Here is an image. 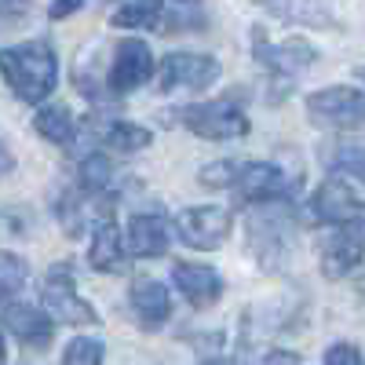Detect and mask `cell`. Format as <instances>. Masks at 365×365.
Segmentation results:
<instances>
[{
    "label": "cell",
    "mask_w": 365,
    "mask_h": 365,
    "mask_svg": "<svg viewBox=\"0 0 365 365\" xmlns=\"http://www.w3.org/2000/svg\"><path fill=\"white\" fill-rule=\"evenodd\" d=\"M0 73L22 103L41 106L58 84V58L48 41H22L0 48Z\"/></svg>",
    "instance_id": "6da1fadb"
},
{
    "label": "cell",
    "mask_w": 365,
    "mask_h": 365,
    "mask_svg": "<svg viewBox=\"0 0 365 365\" xmlns=\"http://www.w3.org/2000/svg\"><path fill=\"white\" fill-rule=\"evenodd\" d=\"M311 216L332 230L340 227H361L365 230V197L344 175H329L311 194Z\"/></svg>",
    "instance_id": "7a4b0ae2"
},
{
    "label": "cell",
    "mask_w": 365,
    "mask_h": 365,
    "mask_svg": "<svg viewBox=\"0 0 365 365\" xmlns=\"http://www.w3.org/2000/svg\"><path fill=\"white\" fill-rule=\"evenodd\" d=\"M179 125L201 135V139H245L249 135V117L245 110H237L230 99H212V103H190L179 110Z\"/></svg>",
    "instance_id": "3957f363"
},
{
    "label": "cell",
    "mask_w": 365,
    "mask_h": 365,
    "mask_svg": "<svg viewBox=\"0 0 365 365\" xmlns=\"http://www.w3.org/2000/svg\"><path fill=\"white\" fill-rule=\"evenodd\" d=\"M307 113L314 125L332 132H354L365 128V91L361 88H322L307 96Z\"/></svg>",
    "instance_id": "277c9868"
},
{
    "label": "cell",
    "mask_w": 365,
    "mask_h": 365,
    "mask_svg": "<svg viewBox=\"0 0 365 365\" xmlns=\"http://www.w3.org/2000/svg\"><path fill=\"white\" fill-rule=\"evenodd\" d=\"M41 299H44V314L51 322H66V325H96L99 322L96 307H91V303L77 292L70 267H51L48 270Z\"/></svg>",
    "instance_id": "5b68a950"
},
{
    "label": "cell",
    "mask_w": 365,
    "mask_h": 365,
    "mask_svg": "<svg viewBox=\"0 0 365 365\" xmlns=\"http://www.w3.org/2000/svg\"><path fill=\"white\" fill-rule=\"evenodd\" d=\"M230 212L220 205H197V208H182L175 216V234L187 249L197 252H216L223 241L230 237Z\"/></svg>",
    "instance_id": "8992f818"
},
{
    "label": "cell",
    "mask_w": 365,
    "mask_h": 365,
    "mask_svg": "<svg viewBox=\"0 0 365 365\" xmlns=\"http://www.w3.org/2000/svg\"><path fill=\"white\" fill-rule=\"evenodd\" d=\"M252 48H256V63H259L270 77H282V81L296 77L299 70H307L314 58H318L314 44H307L303 37H289V41H278V44L267 41L263 26L252 29Z\"/></svg>",
    "instance_id": "52a82bcc"
},
{
    "label": "cell",
    "mask_w": 365,
    "mask_h": 365,
    "mask_svg": "<svg viewBox=\"0 0 365 365\" xmlns=\"http://www.w3.org/2000/svg\"><path fill=\"white\" fill-rule=\"evenodd\" d=\"M154 73H158V63H154V51H150V44L139 41V37H128V41H120L117 51H113L106 84H110L113 96H128V91L143 88Z\"/></svg>",
    "instance_id": "ba28073f"
},
{
    "label": "cell",
    "mask_w": 365,
    "mask_h": 365,
    "mask_svg": "<svg viewBox=\"0 0 365 365\" xmlns=\"http://www.w3.org/2000/svg\"><path fill=\"white\" fill-rule=\"evenodd\" d=\"M292 190V179L285 175V168L270 165V161H241L237 165V179H234V194L241 197V205H270Z\"/></svg>",
    "instance_id": "9c48e42d"
},
{
    "label": "cell",
    "mask_w": 365,
    "mask_h": 365,
    "mask_svg": "<svg viewBox=\"0 0 365 365\" xmlns=\"http://www.w3.org/2000/svg\"><path fill=\"white\" fill-rule=\"evenodd\" d=\"M161 88L165 91H179V88H208L220 77V63L205 51H172L165 55V63L158 66Z\"/></svg>",
    "instance_id": "30bf717a"
},
{
    "label": "cell",
    "mask_w": 365,
    "mask_h": 365,
    "mask_svg": "<svg viewBox=\"0 0 365 365\" xmlns=\"http://www.w3.org/2000/svg\"><path fill=\"white\" fill-rule=\"evenodd\" d=\"M322 274L325 278H347V274L365 259V230L361 227H340L322 237Z\"/></svg>",
    "instance_id": "8fae6325"
},
{
    "label": "cell",
    "mask_w": 365,
    "mask_h": 365,
    "mask_svg": "<svg viewBox=\"0 0 365 365\" xmlns=\"http://www.w3.org/2000/svg\"><path fill=\"white\" fill-rule=\"evenodd\" d=\"M168 241H172V227L161 212H139V216L128 220L125 227V249L135 259H158L168 252Z\"/></svg>",
    "instance_id": "7c38bea8"
},
{
    "label": "cell",
    "mask_w": 365,
    "mask_h": 365,
    "mask_svg": "<svg viewBox=\"0 0 365 365\" xmlns=\"http://www.w3.org/2000/svg\"><path fill=\"white\" fill-rule=\"evenodd\" d=\"M172 282L182 292V299L197 311H208L212 303H220V296H223V274L205 267V263H175Z\"/></svg>",
    "instance_id": "4fadbf2b"
},
{
    "label": "cell",
    "mask_w": 365,
    "mask_h": 365,
    "mask_svg": "<svg viewBox=\"0 0 365 365\" xmlns=\"http://www.w3.org/2000/svg\"><path fill=\"white\" fill-rule=\"evenodd\" d=\"M128 307L143 332H158L172 314V296L158 278H135L128 289Z\"/></svg>",
    "instance_id": "5bb4252c"
},
{
    "label": "cell",
    "mask_w": 365,
    "mask_h": 365,
    "mask_svg": "<svg viewBox=\"0 0 365 365\" xmlns=\"http://www.w3.org/2000/svg\"><path fill=\"white\" fill-rule=\"evenodd\" d=\"M0 322H4V329L11 332L22 347H34V351H44L51 344V336H55V322L44 311L29 307V303H19V299L8 303Z\"/></svg>",
    "instance_id": "9a60e30c"
},
{
    "label": "cell",
    "mask_w": 365,
    "mask_h": 365,
    "mask_svg": "<svg viewBox=\"0 0 365 365\" xmlns=\"http://www.w3.org/2000/svg\"><path fill=\"white\" fill-rule=\"evenodd\" d=\"M88 263L96 270H103V274H120V270H125V230H117L113 212L91 223Z\"/></svg>",
    "instance_id": "2e32d148"
},
{
    "label": "cell",
    "mask_w": 365,
    "mask_h": 365,
    "mask_svg": "<svg viewBox=\"0 0 365 365\" xmlns=\"http://www.w3.org/2000/svg\"><path fill=\"white\" fill-rule=\"evenodd\" d=\"M91 125H96L99 139L110 143L113 150H125V154H135V150H146L150 146V128L143 125H132V120H120V117H110V120H99V117H91Z\"/></svg>",
    "instance_id": "e0dca14e"
},
{
    "label": "cell",
    "mask_w": 365,
    "mask_h": 365,
    "mask_svg": "<svg viewBox=\"0 0 365 365\" xmlns=\"http://www.w3.org/2000/svg\"><path fill=\"white\" fill-rule=\"evenodd\" d=\"M34 132L44 135L55 146H73L77 139V125H73V113L66 106H41L34 113Z\"/></svg>",
    "instance_id": "ac0fdd59"
},
{
    "label": "cell",
    "mask_w": 365,
    "mask_h": 365,
    "mask_svg": "<svg viewBox=\"0 0 365 365\" xmlns=\"http://www.w3.org/2000/svg\"><path fill=\"white\" fill-rule=\"evenodd\" d=\"M110 26H117V29H161L165 4H120V8H113Z\"/></svg>",
    "instance_id": "d6986e66"
},
{
    "label": "cell",
    "mask_w": 365,
    "mask_h": 365,
    "mask_svg": "<svg viewBox=\"0 0 365 365\" xmlns=\"http://www.w3.org/2000/svg\"><path fill=\"white\" fill-rule=\"evenodd\" d=\"M113 182V165L110 158L103 154H88L81 165H77V190L88 194V197H99L106 187Z\"/></svg>",
    "instance_id": "ffe728a7"
},
{
    "label": "cell",
    "mask_w": 365,
    "mask_h": 365,
    "mask_svg": "<svg viewBox=\"0 0 365 365\" xmlns=\"http://www.w3.org/2000/svg\"><path fill=\"white\" fill-rule=\"evenodd\" d=\"M325 165L336 172V175H351V179H361L365 182V146L361 143H340V146H332L325 150Z\"/></svg>",
    "instance_id": "44dd1931"
},
{
    "label": "cell",
    "mask_w": 365,
    "mask_h": 365,
    "mask_svg": "<svg viewBox=\"0 0 365 365\" xmlns=\"http://www.w3.org/2000/svg\"><path fill=\"white\" fill-rule=\"evenodd\" d=\"M63 365H106V344L99 336H73L63 351Z\"/></svg>",
    "instance_id": "7402d4cb"
},
{
    "label": "cell",
    "mask_w": 365,
    "mask_h": 365,
    "mask_svg": "<svg viewBox=\"0 0 365 365\" xmlns=\"http://www.w3.org/2000/svg\"><path fill=\"white\" fill-rule=\"evenodd\" d=\"M26 274H29V267H26L22 256H15V252H0V303L11 299V296L26 285Z\"/></svg>",
    "instance_id": "603a6c76"
},
{
    "label": "cell",
    "mask_w": 365,
    "mask_h": 365,
    "mask_svg": "<svg viewBox=\"0 0 365 365\" xmlns=\"http://www.w3.org/2000/svg\"><path fill=\"white\" fill-rule=\"evenodd\" d=\"M205 8L201 4H165V34H175V29H205Z\"/></svg>",
    "instance_id": "cb8c5ba5"
},
{
    "label": "cell",
    "mask_w": 365,
    "mask_h": 365,
    "mask_svg": "<svg viewBox=\"0 0 365 365\" xmlns=\"http://www.w3.org/2000/svg\"><path fill=\"white\" fill-rule=\"evenodd\" d=\"M237 165L241 161H212L197 172V179L205 182V187H216V190H234V179H237Z\"/></svg>",
    "instance_id": "d4e9b609"
},
{
    "label": "cell",
    "mask_w": 365,
    "mask_h": 365,
    "mask_svg": "<svg viewBox=\"0 0 365 365\" xmlns=\"http://www.w3.org/2000/svg\"><path fill=\"white\" fill-rule=\"evenodd\" d=\"M325 365H365V358H361V351L354 344L340 340V344L325 347Z\"/></svg>",
    "instance_id": "484cf974"
},
{
    "label": "cell",
    "mask_w": 365,
    "mask_h": 365,
    "mask_svg": "<svg viewBox=\"0 0 365 365\" xmlns=\"http://www.w3.org/2000/svg\"><path fill=\"white\" fill-rule=\"evenodd\" d=\"M263 365H303V358L296 351H282V347H274L263 354Z\"/></svg>",
    "instance_id": "4316f807"
},
{
    "label": "cell",
    "mask_w": 365,
    "mask_h": 365,
    "mask_svg": "<svg viewBox=\"0 0 365 365\" xmlns=\"http://www.w3.org/2000/svg\"><path fill=\"white\" fill-rule=\"evenodd\" d=\"M29 8L26 4H0V22H11V19H22ZM0 29H4V26H0Z\"/></svg>",
    "instance_id": "83f0119b"
},
{
    "label": "cell",
    "mask_w": 365,
    "mask_h": 365,
    "mask_svg": "<svg viewBox=\"0 0 365 365\" xmlns=\"http://www.w3.org/2000/svg\"><path fill=\"white\" fill-rule=\"evenodd\" d=\"M8 172H15V158H11V150L0 143V179H4Z\"/></svg>",
    "instance_id": "f1b7e54d"
},
{
    "label": "cell",
    "mask_w": 365,
    "mask_h": 365,
    "mask_svg": "<svg viewBox=\"0 0 365 365\" xmlns=\"http://www.w3.org/2000/svg\"><path fill=\"white\" fill-rule=\"evenodd\" d=\"M73 11H81V4H51V8H48L51 19H66V15H73Z\"/></svg>",
    "instance_id": "f546056e"
},
{
    "label": "cell",
    "mask_w": 365,
    "mask_h": 365,
    "mask_svg": "<svg viewBox=\"0 0 365 365\" xmlns=\"http://www.w3.org/2000/svg\"><path fill=\"white\" fill-rule=\"evenodd\" d=\"M0 365H8V347H4V336H0Z\"/></svg>",
    "instance_id": "4dcf8cb0"
},
{
    "label": "cell",
    "mask_w": 365,
    "mask_h": 365,
    "mask_svg": "<svg viewBox=\"0 0 365 365\" xmlns=\"http://www.w3.org/2000/svg\"><path fill=\"white\" fill-rule=\"evenodd\" d=\"M197 365H230V361H216V358H212V361H197Z\"/></svg>",
    "instance_id": "1f68e13d"
},
{
    "label": "cell",
    "mask_w": 365,
    "mask_h": 365,
    "mask_svg": "<svg viewBox=\"0 0 365 365\" xmlns=\"http://www.w3.org/2000/svg\"><path fill=\"white\" fill-rule=\"evenodd\" d=\"M358 73H361V77H365V66H361V70H358Z\"/></svg>",
    "instance_id": "d6a6232c"
}]
</instances>
